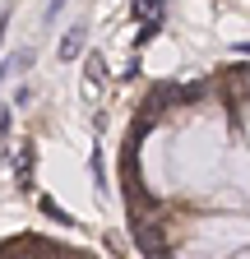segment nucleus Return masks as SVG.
Returning <instances> with one entry per match:
<instances>
[{
    "label": "nucleus",
    "instance_id": "nucleus-6",
    "mask_svg": "<svg viewBox=\"0 0 250 259\" xmlns=\"http://www.w3.org/2000/svg\"><path fill=\"white\" fill-rule=\"evenodd\" d=\"M5 74H10V65H0V83H5Z\"/></svg>",
    "mask_w": 250,
    "mask_h": 259
},
{
    "label": "nucleus",
    "instance_id": "nucleus-8",
    "mask_svg": "<svg viewBox=\"0 0 250 259\" xmlns=\"http://www.w3.org/2000/svg\"><path fill=\"white\" fill-rule=\"evenodd\" d=\"M153 259H172V254H153Z\"/></svg>",
    "mask_w": 250,
    "mask_h": 259
},
{
    "label": "nucleus",
    "instance_id": "nucleus-1",
    "mask_svg": "<svg viewBox=\"0 0 250 259\" xmlns=\"http://www.w3.org/2000/svg\"><path fill=\"white\" fill-rule=\"evenodd\" d=\"M79 51H84V23H74L65 32V42H60V60H74Z\"/></svg>",
    "mask_w": 250,
    "mask_h": 259
},
{
    "label": "nucleus",
    "instance_id": "nucleus-4",
    "mask_svg": "<svg viewBox=\"0 0 250 259\" xmlns=\"http://www.w3.org/2000/svg\"><path fill=\"white\" fill-rule=\"evenodd\" d=\"M42 213H47L51 222H60V227H70V213H65V208H60L56 199H42Z\"/></svg>",
    "mask_w": 250,
    "mask_h": 259
},
{
    "label": "nucleus",
    "instance_id": "nucleus-5",
    "mask_svg": "<svg viewBox=\"0 0 250 259\" xmlns=\"http://www.w3.org/2000/svg\"><path fill=\"white\" fill-rule=\"evenodd\" d=\"M5 28H10V10H0V37H5Z\"/></svg>",
    "mask_w": 250,
    "mask_h": 259
},
{
    "label": "nucleus",
    "instance_id": "nucleus-3",
    "mask_svg": "<svg viewBox=\"0 0 250 259\" xmlns=\"http://www.w3.org/2000/svg\"><path fill=\"white\" fill-rule=\"evenodd\" d=\"M88 83H93V88L107 83V65H102V56H88Z\"/></svg>",
    "mask_w": 250,
    "mask_h": 259
},
{
    "label": "nucleus",
    "instance_id": "nucleus-7",
    "mask_svg": "<svg viewBox=\"0 0 250 259\" xmlns=\"http://www.w3.org/2000/svg\"><path fill=\"white\" fill-rule=\"evenodd\" d=\"M236 47H241V51H250V42H236Z\"/></svg>",
    "mask_w": 250,
    "mask_h": 259
},
{
    "label": "nucleus",
    "instance_id": "nucleus-2",
    "mask_svg": "<svg viewBox=\"0 0 250 259\" xmlns=\"http://www.w3.org/2000/svg\"><path fill=\"white\" fill-rule=\"evenodd\" d=\"M135 19H144V23H162V5H158V0H139V5H135Z\"/></svg>",
    "mask_w": 250,
    "mask_h": 259
}]
</instances>
